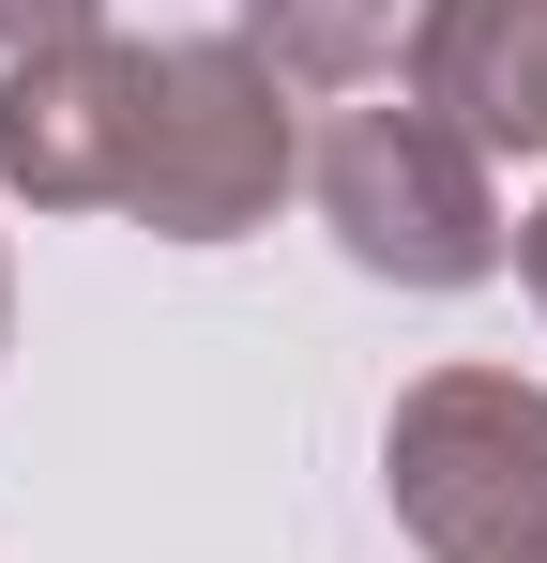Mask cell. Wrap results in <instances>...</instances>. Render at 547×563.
<instances>
[{
	"label": "cell",
	"instance_id": "4",
	"mask_svg": "<svg viewBox=\"0 0 547 563\" xmlns=\"http://www.w3.org/2000/svg\"><path fill=\"white\" fill-rule=\"evenodd\" d=\"M137 107H153V46H46L0 62V198L31 213H122L137 184Z\"/></svg>",
	"mask_w": 547,
	"mask_h": 563
},
{
	"label": "cell",
	"instance_id": "8",
	"mask_svg": "<svg viewBox=\"0 0 547 563\" xmlns=\"http://www.w3.org/2000/svg\"><path fill=\"white\" fill-rule=\"evenodd\" d=\"M517 275H533V305H547V213H533V229H517Z\"/></svg>",
	"mask_w": 547,
	"mask_h": 563
},
{
	"label": "cell",
	"instance_id": "2",
	"mask_svg": "<svg viewBox=\"0 0 547 563\" xmlns=\"http://www.w3.org/2000/svg\"><path fill=\"white\" fill-rule=\"evenodd\" d=\"M304 184H320V229L350 244V275H380V289H487L517 260V229H502V198H487V153H471L426 92L350 107V122L304 153Z\"/></svg>",
	"mask_w": 547,
	"mask_h": 563
},
{
	"label": "cell",
	"instance_id": "5",
	"mask_svg": "<svg viewBox=\"0 0 547 563\" xmlns=\"http://www.w3.org/2000/svg\"><path fill=\"white\" fill-rule=\"evenodd\" d=\"M411 92L442 107L471 153H547V0H442Z\"/></svg>",
	"mask_w": 547,
	"mask_h": 563
},
{
	"label": "cell",
	"instance_id": "3",
	"mask_svg": "<svg viewBox=\"0 0 547 563\" xmlns=\"http://www.w3.org/2000/svg\"><path fill=\"white\" fill-rule=\"evenodd\" d=\"M304 184V137L274 107V62L244 31H198V46H153V107H137V184L122 213L153 244H244L274 198Z\"/></svg>",
	"mask_w": 547,
	"mask_h": 563
},
{
	"label": "cell",
	"instance_id": "9",
	"mask_svg": "<svg viewBox=\"0 0 547 563\" xmlns=\"http://www.w3.org/2000/svg\"><path fill=\"white\" fill-rule=\"evenodd\" d=\"M0 351H15V260H0Z\"/></svg>",
	"mask_w": 547,
	"mask_h": 563
},
{
	"label": "cell",
	"instance_id": "1",
	"mask_svg": "<svg viewBox=\"0 0 547 563\" xmlns=\"http://www.w3.org/2000/svg\"><path fill=\"white\" fill-rule=\"evenodd\" d=\"M380 487L426 563H547V380L426 366L380 427Z\"/></svg>",
	"mask_w": 547,
	"mask_h": 563
},
{
	"label": "cell",
	"instance_id": "7",
	"mask_svg": "<svg viewBox=\"0 0 547 563\" xmlns=\"http://www.w3.org/2000/svg\"><path fill=\"white\" fill-rule=\"evenodd\" d=\"M107 0H0V62H46V46H91Z\"/></svg>",
	"mask_w": 547,
	"mask_h": 563
},
{
	"label": "cell",
	"instance_id": "6",
	"mask_svg": "<svg viewBox=\"0 0 547 563\" xmlns=\"http://www.w3.org/2000/svg\"><path fill=\"white\" fill-rule=\"evenodd\" d=\"M426 15L442 0H244V46L289 92H365V77H411L426 62Z\"/></svg>",
	"mask_w": 547,
	"mask_h": 563
}]
</instances>
